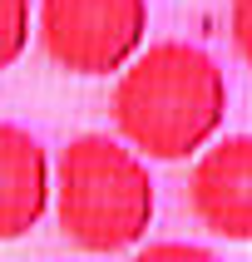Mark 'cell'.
<instances>
[{
  "label": "cell",
  "instance_id": "cell-8",
  "mask_svg": "<svg viewBox=\"0 0 252 262\" xmlns=\"http://www.w3.org/2000/svg\"><path fill=\"white\" fill-rule=\"evenodd\" d=\"M227 35H233L237 59L252 70V0H233L227 5Z\"/></svg>",
  "mask_w": 252,
  "mask_h": 262
},
{
  "label": "cell",
  "instance_id": "cell-6",
  "mask_svg": "<svg viewBox=\"0 0 252 262\" xmlns=\"http://www.w3.org/2000/svg\"><path fill=\"white\" fill-rule=\"evenodd\" d=\"M35 35V0H0V74L15 70Z\"/></svg>",
  "mask_w": 252,
  "mask_h": 262
},
{
  "label": "cell",
  "instance_id": "cell-4",
  "mask_svg": "<svg viewBox=\"0 0 252 262\" xmlns=\"http://www.w3.org/2000/svg\"><path fill=\"white\" fill-rule=\"evenodd\" d=\"M188 208L213 237L252 243V134H227L198 154Z\"/></svg>",
  "mask_w": 252,
  "mask_h": 262
},
{
  "label": "cell",
  "instance_id": "cell-1",
  "mask_svg": "<svg viewBox=\"0 0 252 262\" xmlns=\"http://www.w3.org/2000/svg\"><path fill=\"white\" fill-rule=\"evenodd\" d=\"M114 129L153 163L203 154L227 119V74L203 45L153 40L119 70L109 99Z\"/></svg>",
  "mask_w": 252,
  "mask_h": 262
},
{
  "label": "cell",
  "instance_id": "cell-5",
  "mask_svg": "<svg viewBox=\"0 0 252 262\" xmlns=\"http://www.w3.org/2000/svg\"><path fill=\"white\" fill-rule=\"evenodd\" d=\"M55 203V163L30 129L0 119V243L35 233Z\"/></svg>",
  "mask_w": 252,
  "mask_h": 262
},
{
  "label": "cell",
  "instance_id": "cell-2",
  "mask_svg": "<svg viewBox=\"0 0 252 262\" xmlns=\"http://www.w3.org/2000/svg\"><path fill=\"white\" fill-rule=\"evenodd\" d=\"M158 193L148 159L119 134H79L59 148L55 163V218L64 243L79 252L109 257V252L139 248L153 223Z\"/></svg>",
  "mask_w": 252,
  "mask_h": 262
},
{
  "label": "cell",
  "instance_id": "cell-3",
  "mask_svg": "<svg viewBox=\"0 0 252 262\" xmlns=\"http://www.w3.org/2000/svg\"><path fill=\"white\" fill-rule=\"evenodd\" d=\"M40 50L64 74H119L148 40V0H35Z\"/></svg>",
  "mask_w": 252,
  "mask_h": 262
},
{
  "label": "cell",
  "instance_id": "cell-7",
  "mask_svg": "<svg viewBox=\"0 0 252 262\" xmlns=\"http://www.w3.org/2000/svg\"><path fill=\"white\" fill-rule=\"evenodd\" d=\"M129 262H222V257L198 248V243H148V248H139Z\"/></svg>",
  "mask_w": 252,
  "mask_h": 262
}]
</instances>
